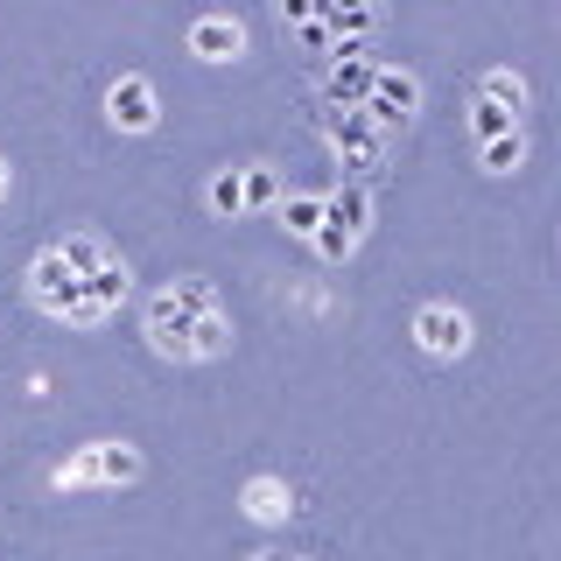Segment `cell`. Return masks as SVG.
I'll return each mask as SVG.
<instances>
[{
    "label": "cell",
    "mask_w": 561,
    "mask_h": 561,
    "mask_svg": "<svg viewBox=\"0 0 561 561\" xmlns=\"http://www.w3.org/2000/svg\"><path fill=\"white\" fill-rule=\"evenodd\" d=\"M22 288L49 323L99 330L105 316H119V302L134 295V274H127V260H119V245H105L99 232H70V239L43 245V253L28 260Z\"/></svg>",
    "instance_id": "1"
},
{
    "label": "cell",
    "mask_w": 561,
    "mask_h": 561,
    "mask_svg": "<svg viewBox=\"0 0 561 561\" xmlns=\"http://www.w3.org/2000/svg\"><path fill=\"white\" fill-rule=\"evenodd\" d=\"M140 337H148V351L169 358V365H210V358L232 351V316H225L218 288H210L204 274H175V280H162V288L148 295Z\"/></svg>",
    "instance_id": "2"
},
{
    "label": "cell",
    "mask_w": 561,
    "mask_h": 561,
    "mask_svg": "<svg viewBox=\"0 0 561 561\" xmlns=\"http://www.w3.org/2000/svg\"><path fill=\"white\" fill-rule=\"evenodd\" d=\"M274 210H280V225H288L295 239H309L323 260H344L351 245L365 239V225H373V197H365V190H330V197L288 190Z\"/></svg>",
    "instance_id": "3"
},
{
    "label": "cell",
    "mask_w": 561,
    "mask_h": 561,
    "mask_svg": "<svg viewBox=\"0 0 561 561\" xmlns=\"http://www.w3.org/2000/svg\"><path fill=\"white\" fill-rule=\"evenodd\" d=\"M379 22H386L379 8H280V28L302 35V43H316L323 57L351 49V35H373Z\"/></svg>",
    "instance_id": "4"
},
{
    "label": "cell",
    "mask_w": 561,
    "mask_h": 561,
    "mask_svg": "<svg viewBox=\"0 0 561 561\" xmlns=\"http://www.w3.org/2000/svg\"><path fill=\"white\" fill-rule=\"evenodd\" d=\"M140 478V449L134 443H84L70 463H57V491H92V484H134Z\"/></svg>",
    "instance_id": "5"
},
{
    "label": "cell",
    "mask_w": 561,
    "mask_h": 561,
    "mask_svg": "<svg viewBox=\"0 0 561 561\" xmlns=\"http://www.w3.org/2000/svg\"><path fill=\"white\" fill-rule=\"evenodd\" d=\"M204 204L218 218H245V210H274L280 204V175L267 162H245V169H218L204 190Z\"/></svg>",
    "instance_id": "6"
},
{
    "label": "cell",
    "mask_w": 561,
    "mask_h": 561,
    "mask_svg": "<svg viewBox=\"0 0 561 561\" xmlns=\"http://www.w3.org/2000/svg\"><path fill=\"white\" fill-rule=\"evenodd\" d=\"M365 119H373V127L386 134V127H408V119L421 113V78L414 70H373V92H365V105H358Z\"/></svg>",
    "instance_id": "7"
},
{
    "label": "cell",
    "mask_w": 561,
    "mask_h": 561,
    "mask_svg": "<svg viewBox=\"0 0 561 561\" xmlns=\"http://www.w3.org/2000/svg\"><path fill=\"white\" fill-rule=\"evenodd\" d=\"M408 330H414V344L428 351V358H443V365H456L470 351V316L456 302H421Z\"/></svg>",
    "instance_id": "8"
},
{
    "label": "cell",
    "mask_w": 561,
    "mask_h": 561,
    "mask_svg": "<svg viewBox=\"0 0 561 561\" xmlns=\"http://www.w3.org/2000/svg\"><path fill=\"white\" fill-rule=\"evenodd\" d=\"M323 134H330V148H337L351 169H365V175L386 162V134L365 113H323Z\"/></svg>",
    "instance_id": "9"
},
{
    "label": "cell",
    "mask_w": 561,
    "mask_h": 561,
    "mask_svg": "<svg viewBox=\"0 0 561 561\" xmlns=\"http://www.w3.org/2000/svg\"><path fill=\"white\" fill-rule=\"evenodd\" d=\"M105 119H113L119 134H154V127H162V99H154L148 78H134V70H127V78L105 92Z\"/></svg>",
    "instance_id": "10"
},
{
    "label": "cell",
    "mask_w": 561,
    "mask_h": 561,
    "mask_svg": "<svg viewBox=\"0 0 561 561\" xmlns=\"http://www.w3.org/2000/svg\"><path fill=\"white\" fill-rule=\"evenodd\" d=\"M373 57L365 49H337L330 57V70H323V99H330V113H358L365 105V92H373Z\"/></svg>",
    "instance_id": "11"
},
{
    "label": "cell",
    "mask_w": 561,
    "mask_h": 561,
    "mask_svg": "<svg viewBox=\"0 0 561 561\" xmlns=\"http://www.w3.org/2000/svg\"><path fill=\"white\" fill-rule=\"evenodd\" d=\"M183 43L197 64H232V57H245V22L239 14H197Z\"/></svg>",
    "instance_id": "12"
},
{
    "label": "cell",
    "mask_w": 561,
    "mask_h": 561,
    "mask_svg": "<svg viewBox=\"0 0 561 561\" xmlns=\"http://www.w3.org/2000/svg\"><path fill=\"white\" fill-rule=\"evenodd\" d=\"M239 513L253 519V526H288L295 519V484L274 478V470H260V478L239 484Z\"/></svg>",
    "instance_id": "13"
},
{
    "label": "cell",
    "mask_w": 561,
    "mask_h": 561,
    "mask_svg": "<svg viewBox=\"0 0 561 561\" xmlns=\"http://www.w3.org/2000/svg\"><path fill=\"white\" fill-rule=\"evenodd\" d=\"M470 99H491V105H505V113H526V99H534V92H526V78H519V70L491 64L484 78H478V92H470Z\"/></svg>",
    "instance_id": "14"
},
{
    "label": "cell",
    "mask_w": 561,
    "mask_h": 561,
    "mask_svg": "<svg viewBox=\"0 0 561 561\" xmlns=\"http://www.w3.org/2000/svg\"><path fill=\"white\" fill-rule=\"evenodd\" d=\"M470 134H478V148L484 140H505V134H519V113H505L491 99H470Z\"/></svg>",
    "instance_id": "15"
},
{
    "label": "cell",
    "mask_w": 561,
    "mask_h": 561,
    "mask_svg": "<svg viewBox=\"0 0 561 561\" xmlns=\"http://www.w3.org/2000/svg\"><path fill=\"white\" fill-rule=\"evenodd\" d=\"M519 162H526V134H505V140H484V148H478L484 175H513Z\"/></svg>",
    "instance_id": "16"
},
{
    "label": "cell",
    "mask_w": 561,
    "mask_h": 561,
    "mask_svg": "<svg viewBox=\"0 0 561 561\" xmlns=\"http://www.w3.org/2000/svg\"><path fill=\"white\" fill-rule=\"evenodd\" d=\"M8 183H14V175H8V154H0V204H8Z\"/></svg>",
    "instance_id": "17"
},
{
    "label": "cell",
    "mask_w": 561,
    "mask_h": 561,
    "mask_svg": "<svg viewBox=\"0 0 561 561\" xmlns=\"http://www.w3.org/2000/svg\"><path fill=\"white\" fill-rule=\"evenodd\" d=\"M253 561H288V554H253Z\"/></svg>",
    "instance_id": "18"
}]
</instances>
